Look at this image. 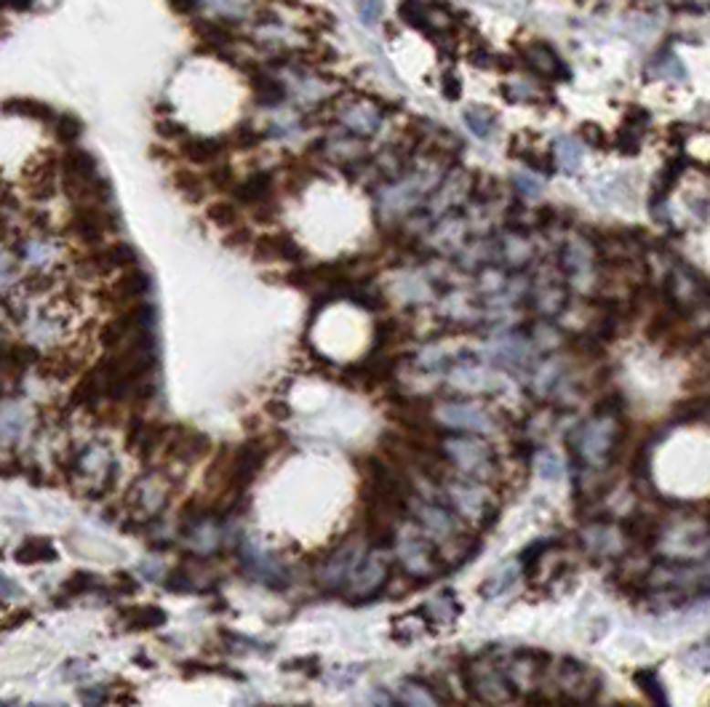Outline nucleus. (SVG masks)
<instances>
[{"mask_svg":"<svg viewBox=\"0 0 710 707\" xmlns=\"http://www.w3.org/2000/svg\"><path fill=\"white\" fill-rule=\"evenodd\" d=\"M465 681H467V691L473 694V700L486 707L507 705L518 691L513 686V681L507 678L505 668L489 657V651L470 660V665L465 671Z\"/></svg>","mask_w":710,"mask_h":707,"instance_id":"nucleus-1","label":"nucleus"},{"mask_svg":"<svg viewBox=\"0 0 710 707\" xmlns=\"http://www.w3.org/2000/svg\"><path fill=\"white\" fill-rule=\"evenodd\" d=\"M441 452L462 475L473 478V481H484V478H489V473H495L492 446L486 441H481L478 435H467V432L446 435L441 441Z\"/></svg>","mask_w":710,"mask_h":707,"instance_id":"nucleus-2","label":"nucleus"},{"mask_svg":"<svg viewBox=\"0 0 710 707\" xmlns=\"http://www.w3.org/2000/svg\"><path fill=\"white\" fill-rule=\"evenodd\" d=\"M395 553L403 571L414 579H427L438 574V556H435V542L425 529L420 526H406L395 536Z\"/></svg>","mask_w":710,"mask_h":707,"instance_id":"nucleus-3","label":"nucleus"},{"mask_svg":"<svg viewBox=\"0 0 710 707\" xmlns=\"http://www.w3.org/2000/svg\"><path fill=\"white\" fill-rule=\"evenodd\" d=\"M72 478L80 481V489L86 494H102L107 492L112 475H115V460L105 443H86L70 464Z\"/></svg>","mask_w":710,"mask_h":707,"instance_id":"nucleus-4","label":"nucleus"},{"mask_svg":"<svg viewBox=\"0 0 710 707\" xmlns=\"http://www.w3.org/2000/svg\"><path fill=\"white\" fill-rule=\"evenodd\" d=\"M388 577H391V558L385 553H380V550L366 553L353 568L350 579H348L350 582L348 585V598L355 603H366L371 601V598H377L382 593Z\"/></svg>","mask_w":710,"mask_h":707,"instance_id":"nucleus-5","label":"nucleus"},{"mask_svg":"<svg viewBox=\"0 0 710 707\" xmlns=\"http://www.w3.org/2000/svg\"><path fill=\"white\" fill-rule=\"evenodd\" d=\"M110 227H115V216L99 206H78L70 219V233L83 246H99Z\"/></svg>","mask_w":710,"mask_h":707,"instance_id":"nucleus-6","label":"nucleus"},{"mask_svg":"<svg viewBox=\"0 0 710 707\" xmlns=\"http://www.w3.org/2000/svg\"><path fill=\"white\" fill-rule=\"evenodd\" d=\"M265 457H267V449L259 443H246L244 449H238L233 457V467H230V489L238 494L246 492L251 481L256 478V473L262 470Z\"/></svg>","mask_w":710,"mask_h":707,"instance_id":"nucleus-7","label":"nucleus"},{"mask_svg":"<svg viewBox=\"0 0 710 707\" xmlns=\"http://www.w3.org/2000/svg\"><path fill=\"white\" fill-rule=\"evenodd\" d=\"M449 496L454 510L460 513L462 518H470L473 524L484 521L489 513V494L473 481V483H452L449 486Z\"/></svg>","mask_w":710,"mask_h":707,"instance_id":"nucleus-8","label":"nucleus"},{"mask_svg":"<svg viewBox=\"0 0 710 707\" xmlns=\"http://www.w3.org/2000/svg\"><path fill=\"white\" fill-rule=\"evenodd\" d=\"M438 420L446 427L462 430V432H489V427H492V420L478 406H470V403H449V406H444Z\"/></svg>","mask_w":710,"mask_h":707,"instance_id":"nucleus-9","label":"nucleus"},{"mask_svg":"<svg viewBox=\"0 0 710 707\" xmlns=\"http://www.w3.org/2000/svg\"><path fill=\"white\" fill-rule=\"evenodd\" d=\"M131 507L140 513V515H147V518H155L161 510H163V504H166V496H169V492H166V486H161L158 483V478H140L134 486H131Z\"/></svg>","mask_w":710,"mask_h":707,"instance_id":"nucleus-10","label":"nucleus"},{"mask_svg":"<svg viewBox=\"0 0 710 707\" xmlns=\"http://www.w3.org/2000/svg\"><path fill=\"white\" fill-rule=\"evenodd\" d=\"M417 518H420V526H423L430 536L449 539V536H454V531H457V521H454V515H452L444 504H433V502L420 504Z\"/></svg>","mask_w":710,"mask_h":707,"instance_id":"nucleus-11","label":"nucleus"},{"mask_svg":"<svg viewBox=\"0 0 710 707\" xmlns=\"http://www.w3.org/2000/svg\"><path fill=\"white\" fill-rule=\"evenodd\" d=\"M147 291H150V278H147V273L137 270V267L126 270L118 281L112 283V288H110L115 305H131V302H137L140 296H144Z\"/></svg>","mask_w":710,"mask_h":707,"instance_id":"nucleus-12","label":"nucleus"},{"mask_svg":"<svg viewBox=\"0 0 710 707\" xmlns=\"http://www.w3.org/2000/svg\"><path fill=\"white\" fill-rule=\"evenodd\" d=\"M235 201L244 203V206H265L273 195V177L259 172V174H251L249 179H244L241 184H235Z\"/></svg>","mask_w":710,"mask_h":707,"instance_id":"nucleus-13","label":"nucleus"},{"mask_svg":"<svg viewBox=\"0 0 710 707\" xmlns=\"http://www.w3.org/2000/svg\"><path fill=\"white\" fill-rule=\"evenodd\" d=\"M241 564L249 568V574L259 582H267V585H284L286 582V571L284 566L278 561H273L270 556L265 553H256V550H246L241 553Z\"/></svg>","mask_w":710,"mask_h":707,"instance_id":"nucleus-14","label":"nucleus"},{"mask_svg":"<svg viewBox=\"0 0 710 707\" xmlns=\"http://www.w3.org/2000/svg\"><path fill=\"white\" fill-rule=\"evenodd\" d=\"M256 254L262 256H270V259H284V262H297L302 256V248L297 246L294 238H288L284 233H276V235H262L256 238Z\"/></svg>","mask_w":710,"mask_h":707,"instance_id":"nucleus-15","label":"nucleus"},{"mask_svg":"<svg viewBox=\"0 0 710 707\" xmlns=\"http://www.w3.org/2000/svg\"><path fill=\"white\" fill-rule=\"evenodd\" d=\"M224 152L222 141L209 137H187L182 141V155L195 166H212L214 161Z\"/></svg>","mask_w":710,"mask_h":707,"instance_id":"nucleus-16","label":"nucleus"},{"mask_svg":"<svg viewBox=\"0 0 710 707\" xmlns=\"http://www.w3.org/2000/svg\"><path fill=\"white\" fill-rule=\"evenodd\" d=\"M62 174L65 179H97V161L91 152L80 150V147H72L62 155Z\"/></svg>","mask_w":710,"mask_h":707,"instance_id":"nucleus-17","label":"nucleus"},{"mask_svg":"<svg viewBox=\"0 0 710 707\" xmlns=\"http://www.w3.org/2000/svg\"><path fill=\"white\" fill-rule=\"evenodd\" d=\"M14 556L19 564H51L57 558V547L46 536H30L16 547Z\"/></svg>","mask_w":710,"mask_h":707,"instance_id":"nucleus-18","label":"nucleus"},{"mask_svg":"<svg viewBox=\"0 0 710 707\" xmlns=\"http://www.w3.org/2000/svg\"><path fill=\"white\" fill-rule=\"evenodd\" d=\"M395 700L401 707H441L435 694L420 681H403L395 691Z\"/></svg>","mask_w":710,"mask_h":707,"instance_id":"nucleus-19","label":"nucleus"},{"mask_svg":"<svg viewBox=\"0 0 710 707\" xmlns=\"http://www.w3.org/2000/svg\"><path fill=\"white\" fill-rule=\"evenodd\" d=\"M206 449H209V441L201 432H195V430L179 432L177 438H174V443H172V454L182 462L198 460Z\"/></svg>","mask_w":710,"mask_h":707,"instance_id":"nucleus-20","label":"nucleus"},{"mask_svg":"<svg viewBox=\"0 0 710 707\" xmlns=\"http://www.w3.org/2000/svg\"><path fill=\"white\" fill-rule=\"evenodd\" d=\"M423 614L433 617L438 625H452L457 619V614H460V606H457L452 593H444V596H438V598H433V601L427 603V608H423Z\"/></svg>","mask_w":710,"mask_h":707,"instance_id":"nucleus-21","label":"nucleus"},{"mask_svg":"<svg viewBox=\"0 0 710 707\" xmlns=\"http://www.w3.org/2000/svg\"><path fill=\"white\" fill-rule=\"evenodd\" d=\"M123 617H126L129 628H137V630H144V628L150 630V628H158L166 622V614L158 606H137V608H129Z\"/></svg>","mask_w":710,"mask_h":707,"instance_id":"nucleus-22","label":"nucleus"},{"mask_svg":"<svg viewBox=\"0 0 710 707\" xmlns=\"http://www.w3.org/2000/svg\"><path fill=\"white\" fill-rule=\"evenodd\" d=\"M251 86H254V97H256L262 105H276V102L284 99V88H281L273 78H267L265 72H256V75L251 78Z\"/></svg>","mask_w":710,"mask_h":707,"instance_id":"nucleus-23","label":"nucleus"},{"mask_svg":"<svg viewBox=\"0 0 710 707\" xmlns=\"http://www.w3.org/2000/svg\"><path fill=\"white\" fill-rule=\"evenodd\" d=\"M518 577V564H505L502 568H497L489 579H486V585H484V596H489V598H495L499 596L502 590H507L510 585H513V579Z\"/></svg>","mask_w":710,"mask_h":707,"instance_id":"nucleus-24","label":"nucleus"},{"mask_svg":"<svg viewBox=\"0 0 710 707\" xmlns=\"http://www.w3.org/2000/svg\"><path fill=\"white\" fill-rule=\"evenodd\" d=\"M5 112H19L25 118H33V120H57V115L51 112L48 105H40V102H30V99H14L5 105Z\"/></svg>","mask_w":710,"mask_h":707,"instance_id":"nucleus-25","label":"nucleus"},{"mask_svg":"<svg viewBox=\"0 0 710 707\" xmlns=\"http://www.w3.org/2000/svg\"><path fill=\"white\" fill-rule=\"evenodd\" d=\"M209 219H212L216 227H222V230H233L235 224H238V209L233 206V203H227V201H216L209 206V213H206Z\"/></svg>","mask_w":710,"mask_h":707,"instance_id":"nucleus-26","label":"nucleus"},{"mask_svg":"<svg viewBox=\"0 0 710 707\" xmlns=\"http://www.w3.org/2000/svg\"><path fill=\"white\" fill-rule=\"evenodd\" d=\"M174 187H177L187 201H193V203L204 198V182L195 177V174H190V172H177V174H174Z\"/></svg>","mask_w":710,"mask_h":707,"instance_id":"nucleus-27","label":"nucleus"},{"mask_svg":"<svg viewBox=\"0 0 710 707\" xmlns=\"http://www.w3.org/2000/svg\"><path fill=\"white\" fill-rule=\"evenodd\" d=\"M57 137L65 141V144H72V141L80 137V123L72 118V115H57Z\"/></svg>","mask_w":710,"mask_h":707,"instance_id":"nucleus-28","label":"nucleus"},{"mask_svg":"<svg viewBox=\"0 0 710 707\" xmlns=\"http://www.w3.org/2000/svg\"><path fill=\"white\" fill-rule=\"evenodd\" d=\"M534 467H537V473H539L542 478H556V475H561V460H559L556 454H550V452L537 454V457H534Z\"/></svg>","mask_w":710,"mask_h":707,"instance_id":"nucleus-29","label":"nucleus"},{"mask_svg":"<svg viewBox=\"0 0 710 707\" xmlns=\"http://www.w3.org/2000/svg\"><path fill=\"white\" fill-rule=\"evenodd\" d=\"M198 33L206 37V40H214V43H230V40H233V36H230L224 27L209 25V22H206V25H198Z\"/></svg>","mask_w":710,"mask_h":707,"instance_id":"nucleus-30","label":"nucleus"},{"mask_svg":"<svg viewBox=\"0 0 710 707\" xmlns=\"http://www.w3.org/2000/svg\"><path fill=\"white\" fill-rule=\"evenodd\" d=\"M209 182H212L214 190H227L233 184V174H230L227 166H216L209 172Z\"/></svg>","mask_w":710,"mask_h":707,"instance_id":"nucleus-31","label":"nucleus"},{"mask_svg":"<svg viewBox=\"0 0 710 707\" xmlns=\"http://www.w3.org/2000/svg\"><path fill=\"white\" fill-rule=\"evenodd\" d=\"M230 140L235 141L241 150H246V147H254V144L262 140V137H259V134H254V131H251V129H246V126H241L235 134H230Z\"/></svg>","mask_w":710,"mask_h":707,"instance_id":"nucleus-32","label":"nucleus"},{"mask_svg":"<svg viewBox=\"0 0 710 707\" xmlns=\"http://www.w3.org/2000/svg\"><path fill=\"white\" fill-rule=\"evenodd\" d=\"M158 134H161V137H169V140H187V131H184L179 123H169V120L158 123Z\"/></svg>","mask_w":710,"mask_h":707,"instance_id":"nucleus-33","label":"nucleus"},{"mask_svg":"<svg viewBox=\"0 0 710 707\" xmlns=\"http://www.w3.org/2000/svg\"><path fill=\"white\" fill-rule=\"evenodd\" d=\"M169 5H172L177 14H193L195 5H198V0H169Z\"/></svg>","mask_w":710,"mask_h":707,"instance_id":"nucleus-34","label":"nucleus"},{"mask_svg":"<svg viewBox=\"0 0 710 707\" xmlns=\"http://www.w3.org/2000/svg\"><path fill=\"white\" fill-rule=\"evenodd\" d=\"M8 5L16 8V11H27L33 5V0H8Z\"/></svg>","mask_w":710,"mask_h":707,"instance_id":"nucleus-35","label":"nucleus"}]
</instances>
